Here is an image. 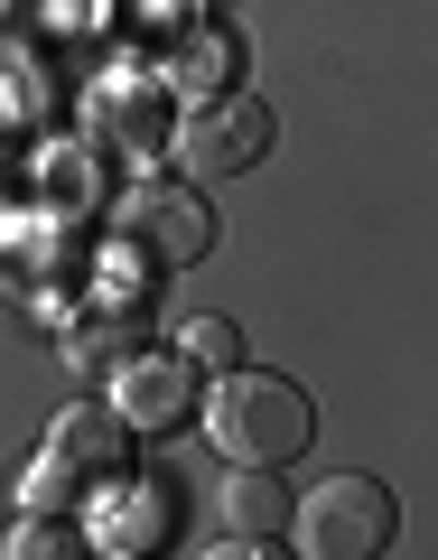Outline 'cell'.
Listing matches in <instances>:
<instances>
[{"instance_id":"obj_1","label":"cell","mask_w":438,"mask_h":560,"mask_svg":"<svg viewBox=\"0 0 438 560\" xmlns=\"http://www.w3.org/2000/svg\"><path fill=\"white\" fill-rule=\"evenodd\" d=\"M197 420H205V440H215L224 458H242V467H289L318 440V401L289 374H261V364H224L197 393Z\"/></svg>"},{"instance_id":"obj_2","label":"cell","mask_w":438,"mask_h":560,"mask_svg":"<svg viewBox=\"0 0 438 560\" xmlns=\"http://www.w3.org/2000/svg\"><path fill=\"white\" fill-rule=\"evenodd\" d=\"M289 533L308 560H382L401 541V504L382 477H327L289 504Z\"/></svg>"},{"instance_id":"obj_3","label":"cell","mask_w":438,"mask_h":560,"mask_svg":"<svg viewBox=\"0 0 438 560\" xmlns=\"http://www.w3.org/2000/svg\"><path fill=\"white\" fill-rule=\"evenodd\" d=\"M271 140H280L271 103L242 94V84H224V94H197V103H187V121L168 131V150H178V168H187L197 187H215V178L261 168V160H271Z\"/></svg>"},{"instance_id":"obj_4","label":"cell","mask_w":438,"mask_h":560,"mask_svg":"<svg viewBox=\"0 0 438 560\" xmlns=\"http://www.w3.org/2000/svg\"><path fill=\"white\" fill-rule=\"evenodd\" d=\"M121 243H131L150 271H197L215 253V206L197 178H150L121 197Z\"/></svg>"},{"instance_id":"obj_5","label":"cell","mask_w":438,"mask_h":560,"mask_svg":"<svg viewBox=\"0 0 438 560\" xmlns=\"http://www.w3.org/2000/svg\"><path fill=\"white\" fill-rule=\"evenodd\" d=\"M113 411L131 420V430H178V420L197 411V364L159 355V346H131V355L113 364Z\"/></svg>"},{"instance_id":"obj_6","label":"cell","mask_w":438,"mask_h":560,"mask_svg":"<svg viewBox=\"0 0 438 560\" xmlns=\"http://www.w3.org/2000/svg\"><path fill=\"white\" fill-rule=\"evenodd\" d=\"M215 551H271L280 533H289V486H280V467H224L215 486Z\"/></svg>"},{"instance_id":"obj_7","label":"cell","mask_w":438,"mask_h":560,"mask_svg":"<svg viewBox=\"0 0 438 560\" xmlns=\"http://www.w3.org/2000/svg\"><path fill=\"white\" fill-rule=\"evenodd\" d=\"M47 448L103 495V486H121V467H131V420H121L113 401H66L57 430H47Z\"/></svg>"},{"instance_id":"obj_8","label":"cell","mask_w":438,"mask_h":560,"mask_svg":"<svg viewBox=\"0 0 438 560\" xmlns=\"http://www.w3.org/2000/svg\"><path fill=\"white\" fill-rule=\"evenodd\" d=\"M84 121H94V140H113V150H131V160H150L168 140V113H159V94L140 75H113V84H94L84 94Z\"/></svg>"},{"instance_id":"obj_9","label":"cell","mask_w":438,"mask_h":560,"mask_svg":"<svg viewBox=\"0 0 438 560\" xmlns=\"http://www.w3.org/2000/svg\"><path fill=\"white\" fill-rule=\"evenodd\" d=\"M168 94H224V84H242V38L224 20H187V38H178V57H168Z\"/></svg>"},{"instance_id":"obj_10","label":"cell","mask_w":438,"mask_h":560,"mask_svg":"<svg viewBox=\"0 0 438 560\" xmlns=\"http://www.w3.org/2000/svg\"><path fill=\"white\" fill-rule=\"evenodd\" d=\"M10 551H20V560L84 551V523H75V514H28V504H20V523H10Z\"/></svg>"},{"instance_id":"obj_11","label":"cell","mask_w":438,"mask_h":560,"mask_svg":"<svg viewBox=\"0 0 438 560\" xmlns=\"http://www.w3.org/2000/svg\"><path fill=\"white\" fill-rule=\"evenodd\" d=\"M187 364H205V374H224V364H242V327L224 318V308H205V318H187Z\"/></svg>"}]
</instances>
